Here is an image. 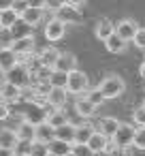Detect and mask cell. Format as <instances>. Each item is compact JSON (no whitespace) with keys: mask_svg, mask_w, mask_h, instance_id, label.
<instances>
[{"mask_svg":"<svg viewBox=\"0 0 145 156\" xmlns=\"http://www.w3.org/2000/svg\"><path fill=\"white\" fill-rule=\"evenodd\" d=\"M71 147H73V143L58 141V139H54V141L47 143V152H49V154H56V156H66V154H71Z\"/></svg>","mask_w":145,"mask_h":156,"instance_id":"cell-27","label":"cell"},{"mask_svg":"<svg viewBox=\"0 0 145 156\" xmlns=\"http://www.w3.org/2000/svg\"><path fill=\"white\" fill-rule=\"evenodd\" d=\"M0 156H13L11 150H5V147H0Z\"/></svg>","mask_w":145,"mask_h":156,"instance_id":"cell-45","label":"cell"},{"mask_svg":"<svg viewBox=\"0 0 145 156\" xmlns=\"http://www.w3.org/2000/svg\"><path fill=\"white\" fill-rule=\"evenodd\" d=\"M9 115H11V105H7V103L0 101V120H7Z\"/></svg>","mask_w":145,"mask_h":156,"instance_id":"cell-40","label":"cell"},{"mask_svg":"<svg viewBox=\"0 0 145 156\" xmlns=\"http://www.w3.org/2000/svg\"><path fill=\"white\" fill-rule=\"evenodd\" d=\"M30 156H47V145H43V143H36V141H34Z\"/></svg>","mask_w":145,"mask_h":156,"instance_id":"cell-39","label":"cell"},{"mask_svg":"<svg viewBox=\"0 0 145 156\" xmlns=\"http://www.w3.org/2000/svg\"><path fill=\"white\" fill-rule=\"evenodd\" d=\"M75 111H77L81 118H92L94 111H96V107H94L85 96H79V98L75 101Z\"/></svg>","mask_w":145,"mask_h":156,"instance_id":"cell-23","label":"cell"},{"mask_svg":"<svg viewBox=\"0 0 145 156\" xmlns=\"http://www.w3.org/2000/svg\"><path fill=\"white\" fill-rule=\"evenodd\" d=\"M54 17L58 20V22H62L64 26H75V24H81V11L77 9V7H73V5H64L62 9H58L56 13H54Z\"/></svg>","mask_w":145,"mask_h":156,"instance_id":"cell-6","label":"cell"},{"mask_svg":"<svg viewBox=\"0 0 145 156\" xmlns=\"http://www.w3.org/2000/svg\"><path fill=\"white\" fill-rule=\"evenodd\" d=\"M88 90H90V77L83 71H79V69L71 71L68 73V81H66V92L77 94V96H83Z\"/></svg>","mask_w":145,"mask_h":156,"instance_id":"cell-3","label":"cell"},{"mask_svg":"<svg viewBox=\"0 0 145 156\" xmlns=\"http://www.w3.org/2000/svg\"><path fill=\"white\" fill-rule=\"evenodd\" d=\"M132 139H134V128L132 124H122L117 126V130L113 133L111 137V143L115 145V150H124V147H130L132 145Z\"/></svg>","mask_w":145,"mask_h":156,"instance_id":"cell-5","label":"cell"},{"mask_svg":"<svg viewBox=\"0 0 145 156\" xmlns=\"http://www.w3.org/2000/svg\"><path fill=\"white\" fill-rule=\"evenodd\" d=\"M94 126L92 124H79L77 128H75V141L73 143H79V145H85L88 141H90V137L94 135Z\"/></svg>","mask_w":145,"mask_h":156,"instance_id":"cell-21","label":"cell"},{"mask_svg":"<svg viewBox=\"0 0 145 156\" xmlns=\"http://www.w3.org/2000/svg\"><path fill=\"white\" fill-rule=\"evenodd\" d=\"M141 107H143V109H145V101H143V105H141Z\"/></svg>","mask_w":145,"mask_h":156,"instance_id":"cell-48","label":"cell"},{"mask_svg":"<svg viewBox=\"0 0 145 156\" xmlns=\"http://www.w3.org/2000/svg\"><path fill=\"white\" fill-rule=\"evenodd\" d=\"M45 2L47 0H26V5L32 9H45Z\"/></svg>","mask_w":145,"mask_h":156,"instance_id":"cell-41","label":"cell"},{"mask_svg":"<svg viewBox=\"0 0 145 156\" xmlns=\"http://www.w3.org/2000/svg\"><path fill=\"white\" fill-rule=\"evenodd\" d=\"M19 20H22L24 24H28L30 28H34V26H39V24L43 22V9H32V7H28L26 11H22Z\"/></svg>","mask_w":145,"mask_h":156,"instance_id":"cell-15","label":"cell"},{"mask_svg":"<svg viewBox=\"0 0 145 156\" xmlns=\"http://www.w3.org/2000/svg\"><path fill=\"white\" fill-rule=\"evenodd\" d=\"M47 156H56V154H49V152H47Z\"/></svg>","mask_w":145,"mask_h":156,"instance_id":"cell-47","label":"cell"},{"mask_svg":"<svg viewBox=\"0 0 145 156\" xmlns=\"http://www.w3.org/2000/svg\"><path fill=\"white\" fill-rule=\"evenodd\" d=\"M34 141H36V143L47 145L49 141H54V128H51L47 122H43V124L34 126Z\"/></svg>","mask_w":145,"mask_h":156,"instance_id":"cell-16","label":"cell"},{"mask_svg":"<svg viewBox=\"0 0 145 156\" xmlns=\"http://www.w3.org/2000/svg\"><path fill=\"white\" fill-rule=\"evenodd\" d=\"M136 30H139V24H136V22H132V20H122V22L115 26V34H117V37H122L126 43H130V41L134 39Z\"/></svg>","mask_w":145,"mask_h":156,"instance_id":"cell-9","label":"cell"},{"mask_svg":"<svg viewBox=\"0 0 145 156\" xmlns=\"http://www.w3.org/2000/svg\"><path fill=\"white\" fill-rule=\"evenodd\" d=\"M15 143H17L15 128H0V147H5V150H11V152H13Z\"/></svg>","mask_w":145,"mask_h":156,"instance_id":"cell-22","label":"cell"},{"mask_svg":"<svg viewBox=\"0 0 145 156\" xmlns=\"http://www.w3.org/2000/svg\"><path fill=\"white\" fill-rule=\"evenodd\" d=\"M66 81H68V73H62V71H51V75H49V88H60V90H66Z\"/></svg>","mask_w":145,"mask_h":156,"instance_id":"cell-30","label":"cell"},{"mask_svg":"<svg viewBox=\"0 0 145 156\" xmlns=\"http://www.w3.org/2000/svg\"><path fill=\"white\" fill-rule=\"evenodd\" d=\"M139 75H141V77H143V79H145V62H143V64H141V69H139Z\"/></svg>","mask_w":145,"mask_h":156,"instance_id":"cell-46","label":"cell"},{"mask_svg":"<svg viewBox=\"0 0 145 156\" xmlns=\"http://www.w3.org/2000/svg\"><path fill=\"white\" fill-rule=\"evenodd\" d=\"M11 49H13V54H15L17 58L30 56L32 49H34V37H26V39H19V41H13Z\"/></svg>","mask_w":145,"mask_h":156,"instance_id":"cell-12","label":"cell"},{"mask_svg":"<svg viewBox=\"0 0 145 156\" xmlns=\"http://www.w3.org/2000/svg\"><path fill=\"white\" fill-rule=\"evenodd\" d=\"M64 32H66V26L62 22H58L56 17L49 20L45 26V39L47 41H60V39H64Z\"/></svg>","mask_w":145,"mask_h":156,"instance_id":"cell-11","label":"cell"},{"mask_svg":"<svg viewBox=\"0 0 145 156\" xmlns=\"http://www.w3.org/2000/svg\"><path fill=\"white\" fill-rule=\"evenodd\" d=\"M58 56H60V51H58L56 47H45V49L41 51V56H39V64L45 66V69H54Z\"/></svg>","mask_w":145,"mask_h":156,"instance_id":"cell-20","label":"cell"},{"mask_svg":"<svg viewBox=\"0 0 145 156\" xmlns=\"http://www.w3.org/2000/svg\"><path fill=\"white\" fill-rule=\"evenodd\" d=\"M117 126H119V120H115V118H102L100 122H98V133H102L105 137H113V133L117 130Z\"/></svg>","mask_w":145,"mask_h":156,"instance_id":"cell-24","label":"cell"},{"mask_svg":"<svg viewBox=\"0 0 145 156\" xmlns=\"http://www.w3.org/2000/svg\"><path fill=\"white\" fill-rule=\"evenodd\" d=\"M13 156H15V154H13Z\"/></svg>","mask_w":145,"mask_h":156,"instance_id":"cell-50","label":"cell"},{"mask_svg":"<svg viewBox=\"0 0 145 156\" xmlns=\"http://www.w3.org/2000/svg\"><path fill=\"white\" fill-rule=\"evenodd\" d=\"M132 43H134L139 49H143V51H145V28H139V30H136V34H134V39H132Z\"/></svg>","mask_w":145,"mask_h":156,"instance_id":"cell-37","label":"cell"},{"mask_svg":"<svg viewBox=\"0 0 145 156\" xmlns=\"http://www.w3.org/2000/svg\"><path fill=\"white\" fill-rule=\"evenodd\" d=\"M66 156H73V154H66Z\"/></svg>","mask_w":145,"mask_h":156,"instance_id":"cell-49","label":"cell"},{"mask_svg":"<svg viewBox=\"0 0 145 156\" xmlns=\"http://www.w3.org/2000/svg\"><path fill=\"white\" fill-rule=\"evenodd\" d=\"M115 32V26L111 24V20H107V17H100L98 22H96V28H94V34L100 39V41H105V39H109L111 34Z\"/></svg>","mask_w":145,"mask_h":156,"instance_id":"cell-17","label":"cell"},{"mask_svg":"<svg viewBox=\"0 0 145 156\" xmlns=\"http://www.w3.org/2000/svg\"><path fill=\"white\" fill-rule=\"evenodd\" d=\"M98 90L102 92L105 101H107V98H117V96H122V94H124L126 83H124V79H122L119 75H107V77L100 81Z\"/></svg>","mask_w":145,"mask_h":156,"instance_id":"cell-2","label":"cell"},{"mask_svg":"<svg viewBox=\"0 0 145 156\" xmlns=\"http://www.w3.org/2000/svg\"><path fill=\"white\" fill-rule=\"evenodd\" d=\"M15 135L19 141H34V126L28 124V122H19V126L15 128Z\"/></svg>","mask_w":145,"mask_h":156,"instance_id":"cell-28","label":"cell"},{"mask_svg":"<svg viewBox=\"0 0 145 156\" xmlns=\"http://www.w3.org/2000/svg\"><path fill=\"white\" fill-rule=\"evenodd\" d=\"M5 81L15 86V88H19V90H26L30 86V81H32V73H30L26 62H17L9 73H5Z\"/></svg>","mask_w":145,"mask_h":156,"instance_id":"cell-1","label":"cell"},{"mask_svg":"<svg viewBox=\"0 0 145 156\" xmlns=\"http://www.w3.org/2000/svg\"><path fill=\"white\" fill-rule=\"evenodd\" d=\"M92 156H113V154H111L109 150H100V152H94Z\"/></svg>","mask_w":145,"mask_h":156,"instance_id":"cell-44","label":"cell"},{"mask_svg":"<svg viewBox=\"0 0 145 156\" xmlns=\"http://www.w3.org/2000/svg\"><path fill=\"white\" fill-rule=\"evenodd\" d=\"M83 96H85V98H88V101H90L94 107H100V105L105 103V96H102V92H100L98 88H94V90H88Z\"/></svg>","mask_w":145,"mask_h":156,"instance_id":"cell-32","label":"cell"},{"mask_svg":"<svg viewBox=\"0 0 145 156\" xmlns=\"http://www.w3.org/2000/svg\"><path fill=\"white\" fill-rule=\"evenodd\" d=\"M15 0H0V11H7V9H13Z\"/></svg>","mask_w":145,"mask_h":156,"instance_id":"cell-42","label":"cell"},{"mask_svg":"<svg viewBox=\"0 0 145 156\" xmlns=\"http://www.w3.org/2000/svg\"><path fill=\"white\" fill-rule=\"evenodd\" d=\"M19 62V58L13 54V49L11 47H7V49H0V73H9L15 64Z\"/></svg>","mask_w":145,"mask_h":156,"instance_id":"cell-14","label":"cell"},{"mask_svg":"<svg viewBox=\"0 0 145 156\" xmlns=\"http://www.w3.org/2000/svg\"><path fill=\"white\" fill-rule=\"evenodd\" d=\"M17 22H19V13H15L13 9L0 11V28H5V30H11V28H13Z\"/></svg>","mask_w":145,"mask_h":156,"instance_id":"cell-25","label":"cell"},{"mask_svg":"<svg viewBox=\"0 0 145 156\" xmlns=\"http://www.w3.org/2000/svg\"><path fill=\"white\" fill-rule=\"evenodd\" d=\"M85 2H88V0H66V5H73V7H77V9L83 7Z\"/></svg>","mask_w":145,"mask_h":156,"instance_id":"cell-43","label":"cell"},{"mask_svg":"<svg viewBox=\"0 0 145 156\" xmlns=\"http://www.w3.org/2000/svg\"><path fill=\"white\" fill-rule=\"evenodd\" d=\"M51 128H58V126H62V124H66L68 122V118H66V111L64 109H51L49 113H47V120H45Z\"/></svg>","mask_w":145,"mask_h":156,"instance_id":"cell-26","label":"cell"},{"mask_svg":"<svg viewBox=\"0 0 145 156\" xmlns=\"http://www.w3.org/2000/svg\"><path fill=\"white\" fill-rule=\"evenodd\" d=\"M132 147H134V150H145V126H141V128H134Z\"/></svg>","mask_w":145,"mask_h":156,"instance_id":"cell-33","label":"cell"},{"mask_svg":"<svg viewBox=\"0 0 145 156\" xmlns=\"http://www.w3.org/2000/svg\"><path fill=\"white\" fill-rule=\"evenodd\" d=\"M32 145H34V141H19V139H17V143H15V147H13V154H15V156H30Z\"/></svg>","mask_w":145,"mask_h":156,"instance_id":"cell-31","label":"cell"},{"mask_svg":"<svg viewBox=\"0 0 145 156\" xmlns=\"http://www.w3.org/2000/svg\"><path fill=\"white\" fill-rule=\"evenodd\" d=\"M0 101L7 103V105H13V103H19L22 101V90L7 83V81H0Z\"/></svg>","mask_w":145,"mask_h":156,"instance_id":"cell-7","label":"cell"},{"mask_svg":"<svg viewBox=\"0 0 145 156\" xmlns=\"http://www.w3.org/2000/svg\"><path fill=\"white\" fill-rule=\"evenodd\" d=\"M11 32V37H13V41H19V39H26V37H32V28L28 26V24H24L22 20L9 30Z\"/></svg>","mask_w":145,"mask_h":156,"instance_id":"cell-29","label":"cell"},{"mask_svg":"<svg viewBox=\"0 0 145 156\" xmlns=\"http://www.w3.org/2000/svg\"><path fill=\"white\" fill-rule=\"evenodd\" d=\"M75 128H77V124L66 122V124L54 128V139H58V141H66V143H73V141H75Z\"/></svg>","mask_w":145,"mask_h":156,"instance_id":"cell-13","label":"cell"},{"mask_svg":"<svg viewBox=\"0 0 145 156\" xmlns=\"http://www.w3.org/2000/svg\"><path fill=\"white\" fill-rule=\"evenodd\" d=\"M45 120H47V105L39 103V101H30L28 107H26V113H24V122H28L32 126H39Z\"/></svg>","mask_w":145,"mask_h":156,"instance_id":"cell-4","label":"cell"},{"mask_svg":"<svg viewBox=\"0 0 145 156\" xmlns=\"http://www.w3.org/2000/svg\"><path fill=\"white\" fill-rule=\"evenodd\" d=\"M66 5V0H47V2H45V9H49V11H58V9H62Z\"/></svg>","mask_w":145,"mask_h":156,"instance_id":"cell-38","label":"cell"},{"mask_svg":"<svg viewBox=\"0 0 145 156\" xmlns=\"http://www.w3.org/2000/svg\"><path fill=\"white\" fill-rule=\"evenodd\" d=\"M75 69H77V58H75V54H71V51H60V56H58V60H56V64H54L51 71L71 73V71H75Z\"/></svg>","mask_w":145,"mask_h":156,"instance_id":"cell-8","label":"cell"},{"mask_svg":"<svg viewBox=\"0 0 145 156\" xmlns=\"http://www.w3.org/2000/svg\"><path fill=\"white\" fill-rule=\"evenodd\" d=\"M109 137H105L102 133H98V130H94V135L90 137V141L85 143L88 147H90V152L94 154V152H100V150H107V145H109Z\"/></svg>","mask_w":145,"mask_h":156,"instance_id":"cell-19","label":"cell"},{"mask_svg":"<svg viewBox=\"0 0 145 156\" xmlns=\"http://www.w3.org/2000/svg\"><path fill=\"white\" fill-rule=\"evenodd\" d=\"M66 90H60V88H49V92L45 94V105H49L51 109H64V103H66Z\"/></svg>","mask_w":145,"mask_h":156,"instance_id":"cell-10","label":"cell"},{"mask_svg":"<svg viewBox=\"0 0 145 156\" xmlns=\"http://www.w3.org/2000/svg\"><path fill=\"white\" fill-rule=\"evenodd\" d=\"M132 122H134V128L145 126V109L143 107H139V109L132 111Z\"/></svg>","mask_w":145,"mask_h":156,"instance_id":"cell-34","label":"cell"},{"mask_svg":"<svg viewBox=\"0 0 145 156\" xmlns=\"http://www.w3.org/2000/svg\"><path fill=\"white\" fill-rule=\"evenodd\" d=\"M71 154H73V156H92L90 147H88V145H79V143H73Z\"/></svg>","mask_w":145,"mask_h":156,"instance_id":"cell-36","label":"cell"},{"mask_svg":"<svg viewBox=\"0 0 145 156\" xmlns=\"http://www.w3.org/2000/svg\"><path fill=\"white\" fill-rule=\"evenodd\" d=\"M11 45H13V37H11V32L5 30V28H0V49H7V47H11Z\"/></svg>","mask_w":145,"mask_h":156,"instance_id":"cell-35","label":"cell"},{"mask_svg":"<svg viewBox=\"0 0 145 156\" xmlns=\"http://www.w3.org/2000/svg\"><path fill=\"white\" fill-rule=\"evenodd\" d=\"M105 47H107L109 54H124L126 47H128V43H126L122 37H117V34L113 32L109 39H105Z\"/></svg>","mask_w":145,"mask_h":156,"instance_id":"cell-18","label":"cell"}]
</instances>
